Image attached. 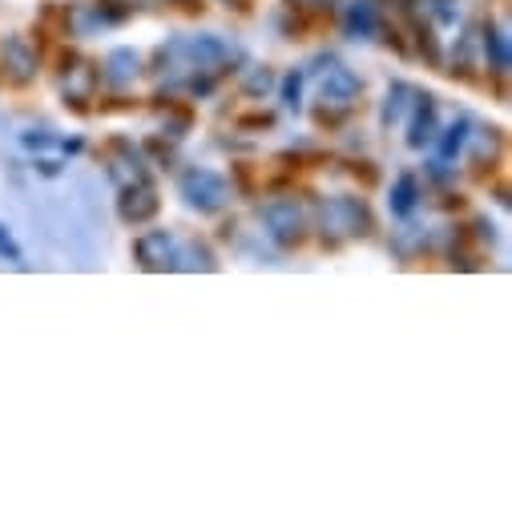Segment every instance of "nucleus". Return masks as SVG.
<instances>
[{"label":"nucleus","mask_w":512,"mask_h":512,"mask_svg":"<svg viewBox=\"0 0 512 512\" xmlns=\"http://www.w3.org/2000/svg\"><path fill=\"white\" fill-rule=\"evenodd\" d=\"M319 222H323V242H331V246H339L347 238H367L375 230V218L363 198H331L319 210Z\"/></svg>","instance_id":"1"},{"label":"nucleus","mask_w":512,"mask_h":512,"mask_svg":"<svg viewBox=\"0 0 512 512\" xmlns=\"http://www.w3.org/2000/svg\"><path fill=\"white\" fill-rule=\"evenodd\" d=\"M359 93H363V81L351 69H331L327 81H323V105L315 109V121L319 125H339L355 109Z\"/></svg>","instance_id":"2"},{"label":"nucleus","mask_w":512,"mask_h":512,"mask_svg":"<svg viewBox=\"0 0 512 512\" xmlns=\"http://www.w3.org/2000/svg\"><path fill=\"white\" fill-rule=\"evenodd\" d=\"M259 218H263L267 234H271L279 246H299V242L307 238V210H303V202H295V198H275V202H267V206L259 210Z\"/></svg>","instance_id":"3"},{"label":"nucleus","mask_w":512,"mask_h":512,"mask_svg":"<svg viewBox=\"0 0 512 512\" xmlns=\"http://www.w3.org/2000/svg\"><path fill=\"white\" fill-rule=\"evenodd\" d=\"M182 198L194 206V210H222L226 198H230V182L214 170H186L182 174Z\"/></svg>","instance_id":"4"},{"label":"nucleus","mask_w":512,"mask_h":512,"mask_svg":"<svg viewBox=\"0 0 512 512\" xmlns=\"http://www.w3.org/2000/svg\"><path fill=\"white\" fill-rule=\"evenodd\" d=\"M0 69H5L9 85H33L37 69H41L37 45L29 37H5V41H0Z\"/></svg>","instance_id":"5"},{"label":"nucleus","mask_w":512,"mask_h":512,"mask_svg":"<svg viewBox=\"0 0 512 512\" xmlns=\"http://www.w3.org/2000/svg\"><path fill=\"white\" fill-rule=\"evenodd\" d=\"M65 65V77H61V93H65V105H73V109H89V101H93V93H97V69H93V61H85V57H65L61 61Z\"/></svg>","instance_id":"6"},{"label":"nucleus","mask_w":512,"mask_h":512,"mask_svg":"<svg viewBox=\"0 0 512 512\" xmlns=\"http://www.w3.org/2000/svg\"><path fill=\"white\" fill-rule=\"evenodd\" d=\"M158 210H162V198H158V190H154L150 178H146V182H134V186H121V198H117L121 222L142 226V222H150Z\"/></svg>","instance_id":"7"},{"label":"nucleus","mask_w":512,"mask_h":512,"mask_svg":"<svg viewBox=\"0 0 512 512\" xmlns=\"http://www.w3.org/2000/svg\"><path fill=\"white\" fill-rule=\"evenodd\" d=\"M117 154H121V162L113 158V154H105L109 158V166H105V174H109V182L121 190V186H134V182H146L150 178V166H146V158H142V150L134 146V142H125V138H113L109 142Z\"/></svg>","instance_id":"8"},{"label":"nucleus","mask_w":512,"mask_h":512,"mask_svg":"<svg viewBox=\"0 0 512 512\" xmlns=\"http://www.w3.org/2000/svg\"><path fill=\"white\" fill-rule=\"evenodd\" d=\"M174 250H178V242H174L170 230H150V234H142L134 242V259L146 271H170L174 267Z\"/></svg>","instance_id":"9"},{"label":"nucleus","mask_w":512,"mask_h":512,"mask_svg":"<svg viewBox=\"0 0 512 512\" xmlns=\"http://www.w3.org/2000/svg\"><path fill=\"white\" fill-rule=\"evenodd\" d=\"M416 117L408 125V146L412 150H424L436 142V97L432 93H416Z\"/></svg>","instance_id":"10"},{"label":"nucleus","mask_w":512,"mask_h":512,"mask_svg":"<svg viewBox=\"0 0 512 512\" xmlns=\"http://www.w3.org/2000/svg\"><path fill=\"white\" fill-rule=\"evenodd\" d=\"M379 25V9H375V0H351V5L343 9V33L347 37H371Z\"/></svg>","instance_id":"11"},{"label":"nucleus","mask_w":512,"mask_h":512,"mask_svg":"<svg viewBox=\"0 0 512 512\" xmlns=\"http://www.w3.org/2000/svg\"><path fill=\"white\" fill-rule=\"evenodd\" d=\"M416 85H408V81H396L392 89H388V101H383V113H379V121L383 125H400L404 117H408V109L416 105Z\"/></svg>","instance_id":"12"},{"label":"nucleus","mask_w":512,"mask_h":512,"mask_svg":"<svg viewBox=\"0 0 512 512\" xmlns=\"http://www.w3.org/2000/svg\"><path fill=\"white\" fill-rule=\"evenodd\" d=\"M138 53L134 49H113L109 57H105V81L113 85V89H121V85H130L134 77H138Z\"/></svg>","instance_id":"13"},{"label":"nucleus","mask_w":512,"mask_h":512,"mask_svg":"<svg viewBox=\"0 0 512 512\" xmlns=\"http://www.w3.org/2000/svg\"><path fill=\"white\" fill-rule=\"evenodd\" d=\"M484 57H488V69L492 73H508V33L500 25H488L484 29Z\"/></svg>","instance_id":"14"},{"label":"nucleus","mask_w":512,"mask_h":512,"mask_svg":"<svg viewBox=\"0 0 512 512\" xmlns=\"http://www.w3.org/2000/svg\"><path fill=\"white\" fill-rule=\"evenodd\" d=\"M174 267H186V271H214V254H210L202 242H186L182 250H174Z\"/></svg>","instance_id":"15"},{"label":"nucleus","mask_w":512,"mask_h":512,"mask_svg":"<svg viewBox=\"0 0 512 512\" xmlns=\"http://www.w3.org/2000/svg\"><path fill=\"white\" fill-rule=\"evenodd\" d=\"M416 198H420V182H416L412 174H400V182H396V190H392V214L408 218V214L416 210Z\"/></svg>","instance_id":"16"},{"label":"nucleus","mask_w":512,"mask_h":512,"mask_svg":"<svg viewBox=\"0 0 512 512\" xmlns=\"http://www.w3.org/2000/svg\"><path fill=\"white\" fill-rule=\"evenodd\" d=\"M468 130H472L468 117H460L456 125H448V138L440 142V154H444V158H456V154L464 150V142H468Z\"/></svg>","instance_id":"17"},{"label":"nucleus","mask_w":512,"mask_h":512,"mask_svg":"<svg viewBox=\"0 0 512 512\" xmlns=\"http://www.w3.org/2000/svg\"><path fill=\"white\" fill-rule=\"evenodd\" d=\"M492 138H484V134H472V162L476 166H484V162H492L496 158V146H500V138H496V130H488Z\"/></svg>","instance_id":"18"},{"label":"nucleus","mask_w":512,"mask_h":512,"mask_svg":"<svg viewBox=\"0 0 512 512\" xmlns=\"http://www.w3.org/2000/svg\"><path fill=\"white\" fill-rule=\"evenodd\" d=\"M271 85H275L271 69H250V73L242 77V93H250V97H263Z\"/></svg>","instance_id":"19"},{"label":"nucleus","mask_w":512,"mask_h":512,"mask_svg":"<svg viewBox=\"0 0 512 512\" xmlns=\"http://www.w3.org/2000/svg\"><path fill=\"white\" fill-rule=\"evenodd\" d=\"M299 93H303V73L291 69L287 81H283V101H287V109H299Z\"/></svg>","instance_id":"20"},{"label":"nucleus","mask_w":512,"mask_h":512,"mask_svg":"<svg viewBox=\"0 0 512 512\" xmlns=\"http://www.w3.org/2000/svg\"><path fill=\"white\" fill-rule=\"evenodd\" d=\"M0 259H13V263H21V250H17V242H13V234L0 226Z\"/></svg>","instance_id":"21"},{"label":"nucleus","mask_w":512,"mask_h":512,"mask_svg":"<svg viewBox=\"0 0 512 512\" xmlns=\"http://www.w3.org/2000/svg\"><path fill=\"white\" fill-rule=\"evenodd\" d=\"M420 49L428 53V61H432V65L440 61V49H436V37H432V29H428V25H420Z\"/></svg>","instance_id":"22"},{"label":"nucleus","mask_w":512,"mask_h":512,"mask_svg":"<svg viewBox=\"0 0 512 512\" xmlns=\"http://www.w3.org/2000/svg\"><path fill=\"white\" fill-rule=\"evenodd\" d=\"M49 142H53V138H49L45 130H41V134H25V146H49Z\"/></svg>","instance_id":"23"},{"label":"nucleus","mask_w":512,"mask_h":512,"mask_svg":"<svg viewBox=\"0 0 512 512\" xmlns=\"http://www.w3.org/2000/svg\"><path fill=\"white\" fill-rule=\"evenodd\" d=\"M303 5H315V9H323V5H327V0H303Z\"/></svg>","instance_id":"24"}]
</instances>
